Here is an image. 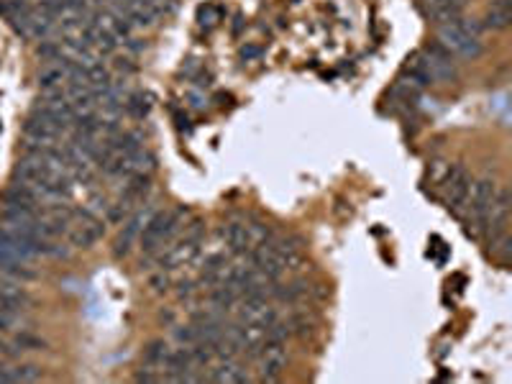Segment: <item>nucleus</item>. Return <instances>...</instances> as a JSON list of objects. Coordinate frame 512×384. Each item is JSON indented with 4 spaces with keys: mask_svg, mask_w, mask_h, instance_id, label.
<instances>
[{
    "mask_svg": "<svg viewBox=\"0 0 512 384\" xmlns=\"http://www.w3.org/2000/svg\"><path fill=\"white\" fill-rule=\"evenodd\" d=\"M0 272L3 274H10V277H16L19 282H31V279H37V269L31 267L28 261H21L16 259V256H10V254H6V251H0Z\"/></svg>",
    "mask_w": 512,
    "mask_h": 384,
    "instance_id": "obj_12",
    "label": "nucleus"
},
{
    "mask_svg": "<svg viewBox=\"0 0 512 384\" xmlns=\"http://www.w3.org/2000/svg\"><path fill=\"white\" fill-rule=\"evenodd\" d=\"M39 57L46 59V62H57L62 57V41H54V39H44L41 46H39Z\"/></svg>",
    "mask_w": 512,
    "mask_h": 384,
    "instance_id": "obj_20",
    "label": "nucleus"
},
{
    "mask_svg": "<svg viewBox=\"0 0 512 384\" xmlns=\"http://www.w3.org/2000/svg\"><path fill=\"white\" fill-rule=\"evenodd\" d=\"M149 290H152L154 295H164V292L170 290V274H167L164 269L154 272L152 277H149Z\"/></svg>",
    "mask_w": 512,
    "mask_h": 384,
    "instance_id": "obj_21",
    "label": "nucleus"
},
{
    "mask_svg": "<svg viewBox=\"0 0 512 384\" xmlns=\"http://www.w3.org/2000/svg\"><path fill=\"white\" fill-rule=\"evenodd\" d=\"M277 318L274 307L269 305L267 297H243L241 307H238V323H254V325H261L267 328L272 321Z\"/></svg>",
    "mask_w": 512,
    "mask_h": 384,
    "instance_id": "obj_7",
    "label": "nucleus"
},
{
    "mask_svg": "<svg viewBox=\"0 0 512 384\" xmlns=\"http://www.w3.org/2000/svg\"><path fill=\"white\" fill-rule=\"evenodd\" d=\"M152 369H154L152 364H149V367H146V369H141V372L136 374V382H159L162 376H159V374H154Z\"/></svg>",
    "mask_w": 512,
    "mask_h": 384,
    "instance_id": "obj_27",
    "label": "nucleus"
},
{
    "mask_svg": "<svg viewBox=\"0 0 512 384\" xmlns=\"http://www.w3.org/2000/svg\"><path fill=\"white\" fill-rule=\"evenodd\" d=\"M512 23V0H492L487 6V16L482 28H492V31H504Z\"/></svg>",
    "mask_w": 512,
    "mask_h": 384,
    "instance_id": "obj_10",
    "label": "nucleus"
},
{
    "mask_svg": "<svg viewBox=\"0 0 512 384\" xmlns=\"http://www.w3.org/2000/svg\"><path fill=\"white\" fill-rule=\"evenodd\" d=\"M497 195V185L494 179L484 177L474 185V190H469V233L471 236H482L487 233V215L492 208V200Z\"/></svg>",
    "mask_w": 512,
    "mask_h": 384,
    "instance_id": "obj_1",
    "label": "nucleus"
},
{
    "mask_svg": "<svg viewBox=\"0 0 512 384\" xmlns=\"http://www.w3.org/2000/svg\"><path fill=\"white\" fill-rule=\"evenodd\" d=\"M425 16L436 21V23H451L456 18L464 16V3H456V0H443V3H431V6H422Z\"/></svg>",
    "mask_w": 512,
    "mask_h": 384,
    "instance_id": "obj_11",
    "label": "nucleus"
},
{
    "mask_svg": "<svg viewBox=\"0 0 512 384\" xmlns=\"http://www.w3.org/2000/svg\"><path fill=\"white\" fill-rule=\"evenodd\" d=\"M113 67H116L123 77H128V74H134L136 72V64H134V59L131 57H116V62H113Z\"/></svg>",
    "mask_w": 512,
    "mask_h": 384,
    "instance_id": "obj_25",
    "label": "nucleus"
},
{
    "mask_svg": "<svg viewBox=\"0 0 512 384\" xmlns=\"http://www.w3.org/2000/svg\"><path fill=\"white\" fill-rule=\"evenodd\" d=\"M16 346L23 351H41L44 349V341L39 338V336H34V333H19L16 336Z\"/></svg>",
    "mask_w": 512,
    "mask_h": 384,
    "instance_id": "obj_22",
    "label": "nucleus"
},
{
    "mask_svg": "<svg viewBox=\"0 0 512 384\" xmlns=\"http://www.w3.org/2000/svg\"><path fill=\"white\" fill-rule=\"evenodd\" d=\"M19 323V313H8V310H0V331H10L13 325Z\"/></svg>",
    "mask_w": 512,
    "mask_h": 384,
    "instance_id": "obj_26",
    "label": "nucleus"
},
{
    "mask_svg": "<svg viewBox=\"0 0 512 384\" xmlns=\"http://www.w3.org/2000/svg\"><path fill=\"white\" fill-rule=\"evenodd\" d=\"M422 59H425V70L431 74V82H451L456 80V64H453V54L440 44V41H433V44L425 46L422 52Z\"/></svg>",
    "mask_w": 512,
    "mask_h": 384,
    "instance_id": "obj_3",
    "label": "nucleus"
},
{
    "mask_svg": "<svg viewBox=\"0 0 512 384\" xmlns=\"http://www.w3.org/2000/svg\"><path fill=\"white\" fill-rule=\"evenodd\" d=\"M221 236L223 241L228 243V249L238 254V256H249V251L254 249L252 239H249V231H246V223H238V221H231L221 228Z\"/></svg>",
    "mask_w": 512,
    "mask_h": 384,
    "instance_id": "obj_9",
    "label": "nucleus"
},
{
    "mask_svg": "<svg viewBox=\"0 0 512 384\" xmlns=\"http://www.w3.org/2000/svg\"><path fill=\"white\" fill-rule=\"evenodd\" d=\"M126 46H128V52H134V54L144 49V44H139V39H131V36L126 39Z\"/></svg>",
    "mask_w": 512,
    "mask_h": 384,
    "instance_id": "obj_29",
    "label": "nucleus"
},
{
    "mask_svg": "<svg viewBox=\"0 0 512 384\" xmlns=\"http://www.w3.org/2000/svg\"><path fill=\"white\" fill-rule=\"evenodd\" d=\"M469 190H471V177L464 167H451L443 177V195H446V203L453 213H461V208L467 205L469 200Z\"/></svg>",
    "mask_w": 512,
    "mask_h": 384,
    "instance_id": "obj_4",
    "label": "nucleus"
},
{
    "mask_svg": "<svg viewBox=\"0 0 512 384\" xmlns=\"http://www.w3.org/2000/svg\"><path fill=\"white\" fill-rule=\"evenodd\" d=\"M3 349H6V341L0 338V351H3Z\"/></svg>",
    "mask_w": 512,
    "mask_h": 384,
    "instance_id": "obj_31",
    "label": "nucleus"
},
{
    "mask_svg": "<svg viewBox=\"0 0 512 384\" xmlns=\"http://www.w3.org/2000/svg\"><path fill=\"white\" fill-rule=\"evenodd\" d=\"M3 203L6 205H13V208H28V210H39V195L37 190L31 188V185H26V182H13L6 192H3Z\"/></svg>",
    "mask_w": 512,
    "mask_h": 384,
    "instance_id": "obj_8",
    "label": "nucleus"
},
{
    "mask_svg": "<svg viewBox=\"0 0 512 384\" xmlns=\"http://www.w3.org/2000/svg\"><path fill=\"white\" fill-rule=\"evenodd\" d=\"M167 354H170V346H167L164 341H152L149 349L144 351V358H146V364H152V367H164Z\"/></svg>",
    "mask_w": 512,
    "mask_h": 384,
    "instance_id": "obj_19",
    "label": "nucleus"
},
{
    "mask_svg": "<svg viewBox=\"0 0 512 384\" xmlns=\"http://www.w3.org/2000/svg\"><path fill=\"white\" fill-rule=\"evenodd\" d=\"M85 72H88V85H92V88H103V85H108L110 82V70L100 62V59L98 62L88 64Z\"/></svg>",
    "mask_w": 512,
    "mask_h": 384,
    "instance_id": "obj_18",
    "label": "nucleus"
},
{
    "mask_svg": "<svg viewBox=\"0 0 512 384\" xmlns=\"http://www.w3.org/2000/svg\"><path fill=\"white\" fill-rule=\"evenodd\" d=\"M210 382H228V384H243V382H252V376L243 367H238L236 361H221V367L213 369L207 374Z\"/></svg>",
    "mask_w": 512,
    "mask_h": 384,
    "instance_id": "obj_13",
    "label": "nucleus"
},
{
    "mask_svg": "<svg viewBox=\"0 0 512 384\" xmlns=\"http://www.w3.org/2000/svg\"><path fill=\"white\" fill-rule=\"evenodd\" d=\"M177 341H180L182 346H192V343H198L200 341V333H198V325L192 323V325H185V328H177Z\"/></svg>",
    "mask_w": 512,
    "mask_h": 384,
    "instance_id": "obj_23",
    "label": "nucleus"
},
{
    "mask_svg": "<svg viewBox=\"0 0 512 384\" xmlns=\"http://www.w3.org/2000/svg\"><path fill=\"white\" fill-rule=\"evenodd\" d=\"M198 18H200L203 26H213V23L221 21V10H218L216 6H205V8H200Z\"/></svg>",
    "mask_w": 512,
    "mask_h": 384,
    "instance_id": "obj_24",
    "label": "nucleus"
},
{
    "mask_svg": "<svg viewBox=\"0 0 512 384\" xmlns=\"http://www.w3.org/2000/svg\"><path fill=\"white\" fill-rule=\"evenodd\" d=\"M440 44L446 46L451 54L456 57H464V59H476L479 54L484 52V46L479 41V36L467 34L464 28L458 26V21H451V23H443L438 28Z\"/></svg>",
    "mask_w": 512,
    "mask_h": 384,
    "instance_id": "obj_2",
    "label": "nucleus"
},
{
    "mask_svg": "<svg viewBox=\"0 0 512 384\" xmlns=\"http://www.w3.org/2000/svg\"><path fill=\"white\" fill-rule=\"evenodd\" d=\"M123 113L131 118H144L149 113V95L144 92H128L123 100Z\"/></svg>",
    "mask_w": 512,
    "mask_h": 384,
    "instance_id": "obj_16",
    "label": "nucleus"
},
{
    "mask_svg": "<svg viewBox=\"0 0 512 384\" xmlns=\"http://www.w3.org/2000/svg\"><path fill=\"white\" fill-rule=\"evenodd\" d=\"M431 3H443V0H422V6H431ZM456 3H464V0H456Z\"/></svg>",
    "mask_w": 512,
    "mask_h": 384,
    "instance_id": "obj_30",
    "label": "nucleus"
},
{
    "mask_svg": "<svg viewBox=\"0 0 512 384\" xmlns=\"http://www.w3.org/2000/svg\"><path fill=\"white\" fill-rule=\"evenodd\" d=\"M134 205H136L134 200H128V197L121 195L113 205H108V210H105V221H108V223H121L126 215L134 213Z\"/></svg>",
    "mask_w": 512,
    "mask_h": 384,
    "instance_id": "obj_17",
    "label": "nucleus"
},
{
    "mask_svg": "<svg viewBox=\"0 0 512 384\" xmlns=\"http://www.w3.org/2000/svg\"><path fill=\"white\" fill-rule=\"evenodd\" d=\"M156 213V208L154 205H146L141 208V210H136L131 218H128V223L123 225V231H121V236L116 239V243H113V254H116V259H121V256H126L128 251H131V246H134V241L141 236V231H144V225L149 223V218Z\"/></svg>",
    "mask_w": 512,
    "mask_h": 384,
    "instance_id": "obj_5",
    "label": "nucleus"
},
{
    "mask_svg": "<svg viewBox=\"0 0 512 384\" xmlns=\"http://www.w3.org/2000/svg\"><path fill=\"white\" fill-rule=\"evenodd\" d=\"M64 82H67L64 70L57 62H49L44 70L39 72V85H41V90H57V88H62Z\"/></svg>",
    "mask_w": 512,
    "mask_h": 384,
    "instance_id": "obj_15",
    "label": "nucleus"
},
{
    "mask_svg": "<svg viewBox=\"0 0 512 384\" xmlns=\"http://www.w3.org/2000/svg\"><path fill=\"white\" fill-rule=\"evenodd\" d=\"M238 290H234L231 285H216L210 290V303L216 310H231L238 305Z\"/></svg>",
    "mask_w": 512,
    "mask_h": 384,
    "instance_id": "obj_14",
    "label": "nucleus"
},
{
    "mask_svg": "<svg viewBox=\"0 0 512 384\" xmlns=\"http://www.w3.org/2000/svg\"><path fill=\"white\" fill-rule=\"evenodd\" d=\"M259 54H261L259 46H243V49H241V59H246V62H249V59L259 57Z\"/></svg>",
    "mask_w": 512,
    "mask_h": 384,
    "instance_id": "obj_28",
    "label": "nucleus"
},
{
    "mask_svg": "<svg viewBox=\"0 0 512 384\" xmlns=\"http://www.w3.org/2000/svg\"><path fill=\"white\" fill-rule=\"evenodd\" d=\"M287 364V343H272L264 341V349L259 354V367H261V382H274L282 369Z\"/></svg>",
    "mask_w": 512,
    "mask_h": 384,
    "instance_id": "obj_6",
    "label": "nucleus"
}]
</instances>
